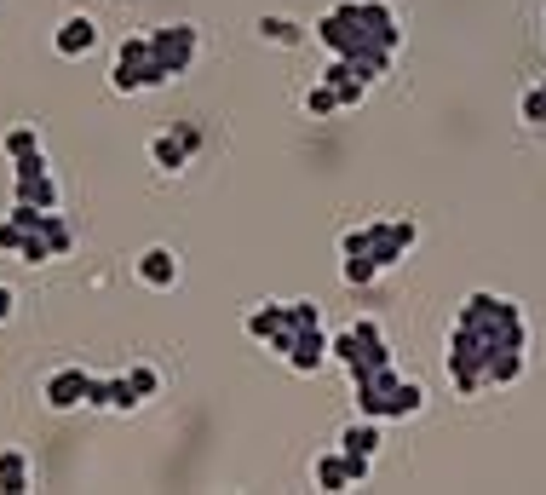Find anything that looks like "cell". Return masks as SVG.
<instances>
[{
    "label": "cell",
    "instance_id": "cell-1",
    "mask_svg": "<svg viewBox=\"0 0 546 495\" xmlns=\"http://www.w3.org/2000/svg\"><path fill=\"white\" fill-rule=\"evenodd\" d=\"M524 311L501 294H472L449 329V380L455 392L478 398L483 386H512L524 375Z\"/></svg>",
    "mask_w": 546,
    "mask_h": 495
},
{
    "label": "cell",
    "instance_id": "cell-2",
    "mask_svg": "<svg viewBox=\"0 0 546 495\" xmlns=\"http://www.w3.org/2000/svg\"><path fill=\"white\" fill-rule=\"evenodd\" d=\"M317 323H322L317 300H288V306L265 300V306L248 311V323H242V329H248L259 346H271L276 357H288V352H294V340H299V329H317Z\"/></svg>",
    "mask_w": 546,
    "mask_h": 495
},
{
    "label": "cell",
    "instance_id": "cell-3",
    "mask_svg": "<svg viewBox=\"0 0 546 495\" xmlns=\"http://www.w3.org/2000/svg\"><path fill=\"white\" fill-rule=\"evenodd\" d=\"M150 52H156V81L167 87V81L190 75V64L202 58V29L196 24H161V29H150Z\"/></svg>",
    "mask_w": 546,
    "mask_h": 495
},
{
    "label": "cell",
    "instance_id": "cell-4",
    "mask_svg": "<svg viewBox=\"0 0 546 495\" xmlns=\"http://www.w3.org/2000/svg\"><path fill=\"white\" fill-rule=\"evenodd\" d=\"M110 87L115 93H150V87H161L150 35H127V41H121V58H115V70H110Z\"/></svg>",
    "mask_w": 546,
    "mask_h": 495
},
{
    "label": "cell",
    "instance_id": "cell-5",
    "mask_svg": "<svg viewBox=\"0 0 546 495\" xmlns=\"http://www.w3.org/2000/svg\"><path fill=\"white\" fill-rule=\"evenodd\" d=\"M414 242H420V225L414 219H374L368 225V260L380 265V271H391Z\"/></svg>",
    "mask_w": 546,
    "mask_h": 495
},
{
    "label": "cell",
    "instance_id": "cell-6",
    "mask_svg": "<svg viewBox=\"0 0 546 495\" xmlns=\"http://www.w3.org/2000/svg\"><path fill=\"white\" fill-rule=\"evenodd\" d=\"M196 150H202V133H196V127H179V121H173L167 133H156V139H150V162H156L161 173H184Z\"/></svg>",
    "mask_w": 546,
    "mask_h": 495
},
{
    "label": "cell",
    "instance_id": "cell-7",
    "mask_svg": "<svg viewBox=\"0 0 546 495\" xmlns=\"http://www.w3.org/2000/svg\"><path fill=\"white\" fill-rule=\"evenodd\" d=\"M87 386H92V375L81 369V363H64V369H52L46 375V386H41V398H46V409H81L87 403Z\"/></svg>",
    "mask_w": 546,
    "mask_h": 495
},
{
    "label": "cell",
    "instance_id": "cell-8",
    "mask_svg": "<svg viewBox=\"0 0 546 495\" xmlns=\"http://www.w3.org/2000/svg\"><path fill=\"white\" fill-rule=\"evenodd\" d=\"M340 449H345V461H351V478L368 484V472H374V449H380V421H368V415H363L357 426H345Z\"/></svg>",
    "mask_w": 546,
    "mask_h": 495
},
{
    "label": "cell",
    "instance_id": "cell-9",
    "mask_svg": "<svg viewBox=\"0 0 546 495\" xmlns=\"http://www.w3.org/2000/svg\"><path fill=\"white\" fill-rule=\"evenodd\" d=\"M133 271H138V283L144 288H179L184 260L173 254V248H144V254L133 260Z\"/></svg>",
    "mask_w": 546,
    "mask_h": 495
},
{
    "label": "cell",
    "instance_id": "cell-10",
    "mask_svg": "<svg viewBox=\"0 0 546 495\" xmlns=\"http://www.w3.org/2000/svg\"><path fill=\"white\" fill-rule=\"evenodd\" d=\"M328 357H334V340H328V334H322V323H317V329H299L294 352L282 357V363H288L294 375H317V369L328 363Z\"/></svg>",
    "mask_w": 546,
    "mask_h": 495
},
{
    "label": "cell",
    "instance_id": "cell-11",
    "mask_svg": "<svg viewBox=\"0 0 546 495\" xmlns=\"http://www.w3.org/2000/svg\"><path fill=\"white\" fill-rule=\"evenodd\" d=\"M92 47H98V24H92L87 12L64 18V24H58V35H52V52H58V58H87Z\"/></svg>",
    "mask_w": 546,
    "mask_h": 495
},
{
    "label": "cell",
    "instance_id": "cell-12",
    "mask_svg": "<svg viewBox=\"0 0 546 495\" xmlns=\"http://www.w3.org/2000/svg\"><path fill=\"white\" fill-rule=\"evenodd\" d=\"M87 403H92V409H138V392L127 386V375H110V380H98V375H92Z\"/></svg>",
    "mask_w": 546,
    "mask_h": 495
},
{
    "label": "cell",
    "instance_id": "cell-13",
    "mask_svg": "<svg viewBox=\"0 0 546 495\" xmlns=\"http://www.w3.org/2000/svg\"><path fill=\"white\" fill-rule=\"evenodd\" d=\"M29 484H35L29 455H23V449H0V490H6V495H23Z\"/></svg>",
    "mask_w": 546,
    "mask_h": 495
},
{
    "label": "cell",
    "instance_id": "cell-14",
    "mask_svg": "<svg viewBox=\"0 0 546 495\" xmlns=\"http://www.w3.org/2000/svg\"><path fill=\"white\" fill-rule=\"evenodd\" d=\"M357 478H351V461H345V449H328L317 455V490H351Z\"/></svg>",
    "mask_w": 546,
    "mask_h": 495
},
{
    "label": "cell",
    "instance_id": "cell-15",
    "mask_svg": "<svg viewBox=\"0 0 546 495\" xmlns=\"http://www.w3.org/2000/svg\"><path fill=\"white\" fill-rule=\"evenodd\" d=\"M259 35H265L271 47H305V41H311V29L294 24V18H259Z\"/></svg>",
    "mask_w": 546,
    "mask_h": 495
},
{
    "label": "cell",
    "instance_id": "cell-16",
    "mask_svg": "<svg viewBox=\"0 0 546 495\" xmlns=\"http://www.w3.org/2000/svg\"><path fill=\"white\" fill-rule=\"evenodd\" d=\"M41 236H46V248H52V260H64L69 248H75V225H69L64 213H41Z\"/></svg>",
    "mask_w": 546,
    "mask_h": 495
},
{
    "label": "cell",
    "instance_id": "cell-17",
    "mask_svg": "<svg viewBox=\"0 0 546 495\" xmlns=\"http://www.w3.org/2000/svg\"><path fill=\"white\" fill-rule=\"evenodd\" d=\"M0 150H6L12 162H23V156H35V150H41V127H12V133L0 139Z\"/></svg>",
    "mask_w": 546,
    "mask_h": 495
},
{
    "label": "cell",
    "instance_id": "cell-18",
    "mask_svg": "<svg viewBox=\"0 0 546 495\" xmlns=\"http://www.w3.org/2000/svg\"><path fill=\"white\" fill-rule=\"evenodd\" d=\"M127 386L138 392V403H150L161 392V369L156 363H133V369H127Z\"/></svg>",
    "mask_w": 546,
    "mask_h": 495
},
{
    "label": "cell",
    "instance_id": "cell-19",
    "mask_svg": "<svg viewBox=\"0 0 546 495\" xmlns=\"http://www.w3.org/2000/svg\"><path fill=\"white\" fill-rule=\"evenodd\" d=\"M334 110H340V93H334L328 81H317V87L305 93V116H334Z\"/></svg>",
    "mask_w": 546,
    "mask_h": 495
},
{
    "label": "cell",
    "instance_id": "cell-20",
    "mask_svg": "<svg viewBox=\"0 0 546 495\" xmlns=\"http://www.w3.org/2000/svg\"><path fill=\"white\" fill-rule=\"evenodd\" d=\"M29 225H23L18 213H6V219H0V248H6V254H23V242H29Z\"/></svg>",
    "mask_w": 546,
    "mask_h": 495
},
{
    "label": "cell",
    "instance_id": "cell-21",
    "mask_svg": "<svg viewBox=\"0 0 546 495\" xmlns=\"http://www.w3.org/2000/svg\"><path fill=\"white\" fill-rule=\"evenodd\" d=\"M340 277H345L351 288H368L374 277H380V265L368 260V254H357V260H345V265H340Z\"/></svg>",
    "mask_w": 546,
    "mask_h": 495
},
{
    "label": "cell",
    "instance_id": "cell-22",
    "mask_svg": "<svg viewBox=\"0 0 546 495\" xmlns=\"http://www.w3.org/2000/svg\"><path fill=\"white\" fill-rule=\"evenodd\" d=\"M524 121H529V127H546V93H541V87L524 93Z\"/></svg>",
    "mask_w": 546,
    "mask_h": 495
},
{
    "label": "cell",
    "instance_id": "cell-23",
    "mask_svg": "<svg viewBox=\"0 0 546 495\" xmlns=\"http://www.w3.org/2000/svg\"><path fill=\"white\" fill-rule=\"evenodd\" d=\"M357 254H368V225H363V231H345L340 236V260H357Z\"/></svg>",
    "mask_w": 546,
    "mask_h": 495
},
{
    "label": "cell",
    "instance_id": "cell-24",
    "mask_svg": "<svg viewBox=\"0 0 546 495\" xmlns=\"http://www.w3.org/2000/svg\"><path fill=\"white\" fill-rule=\"evenodd\" d=\"M12 311H18V294L0 283V323H12Z\"/></svg>",
    "mask_w": 546,
    "mask_h": 495
},
{
    "label": "cell",
    "instance_id": "cell-25",
    "mask_svg": "<svg viewBox=\"0 0 546 495\" xmlns=\"http://www.w3.org/2000/svg\"><path fill=\"white\" fill-rule=\"evenodd\" d=\"M541 93H546V81H541Z\"/></svg>",
    "mask_w": 546,
    "mask_h": 495
}]
</instances>
